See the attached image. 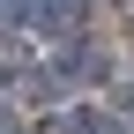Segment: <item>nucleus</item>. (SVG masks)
Instances as JSON below:
<instances>
[{
	"instance_id": "obj_2",
	"label": "nucleus",
	"mask_w": 134,
	"mask_h": 134,
	"mask_svg": "<svg viewBox=\"0 0 134 134\" xmlns=\"http://www.w3.org/2000/svg\"><path fill=\"white\" fill-rule=\"evenodd\" d=\"M82 8H90V0H37V30H67V23H82Z\"/></svg>"
},
{
	"instance_id": "obj_1",
	"label": "nucleus",
	"mask_w": 134,
	"mask_h": 134,
	"mask_svg": "<svg viewBox=\"0 0 134 134\" xmlns=\"http://www.w3.org/2000/svg\"><path fill=\"white\" fill-rule=\"evenodd\" d=\"M45 134H119V127H112V112H97V104H67V112L45 119Z\"/></svg>"
}]
</instances>
